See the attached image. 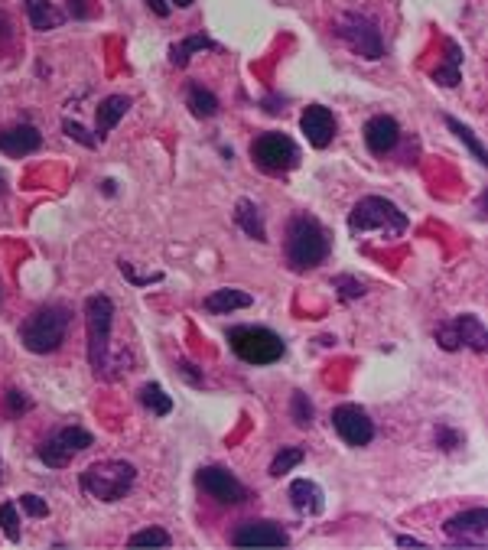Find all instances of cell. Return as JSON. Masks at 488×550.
Returning <instances> with one entry per match:
<instances>
[{"label":"cell","instance_id":"cell-34","mask_svg":"<svg viewBox=\"0 0 488 550\" xmlns=\"http://www.w3.org/2000/svg\"><path fill=\"white\" fill-rule=\"evenodd\" d=\"M62 131H66L69 137H75V140H79V144H85V147H95V144H98V137H92L82 124H75V121H66V124H62Z\"/></svg>","mask_w":488,"mask_h":550},{"label":"cell","instance_id":"cell-17","mask_svg":"<svg viewBox=\"0 0 488 550\" xmlns=\"http://www.w3.org/2000/svg\"><path fill=\"white\" fill-rule=\"evenodd\" d=\"M43 144V134L36 131L33 124H20L10 127V131H0V150L7 157H27V153H36Z\"/></svg>","mask_w":488,"mask_h":550},{"label":"cell","instance_id":"cell-8","mask_svg":"<svg viewBox=\"0 0 488 550\" xmlns=\"http://www.w3.org/2000/svg\"><path fill=\"white\" fill-rule=\"evenodd\" d=\"M251 157H254V163H258L264 173L277 176V173H290L293 166L300 163V147L293 144L287 134L271 131V134H261L258 140H254Z\"/></svg>","mask_w":488,"mask_h":550},{"label":"cell","instance_id":"cell-33","mask_svg":"<svg viewBox=\"0 0 488 550\" xmlns=\"http://www.w3.org/2000/svg\"><path fill=\"white\" fill-rule=\"evenodd\" d=\"M20 508L27 511V515H33V518H46L49 515V505L43 502L40 495H20Z\"/></svg>","mask_w":488,"mask_h":550},{"label":"cell","instance_id":"cell-26","mask_svg":"<svg viewBox=\"0 0 488 550\" xmlns=\"http://www.w3.org/2000/svg\"><path fill=\"white\" fill-rule=\"evenodd\" d=\"M202 49H215V43L209 40V36L196 33V36H189V40L176 43V46L170 49V62H173V66H186V62H189V56L202 53Z\"/></svg>","mask_w":488,"mask_h":550},{"label":"cell","instance_id":"cell-24","mask_svg":"<svg viewBox=\"0 0 488 550\" xmlns=\"http://www.w3.org/2000/svg\"><path fill=\"white\" fill-rule=\"evenodd\" d=\"M186 105L196 118H215L218 114V98L202 85H189V95H186Z\"/></svg>","mask_w":488,"mask_h":550},{"label":"cell","instance_id":"cell-40","mask_svg":"<svg viewBox=\"0 0 488 550\" xmlns=\"http://www.w3.org/2000/svg\"><path fill=\"white\" fill-rule=\"evenodd\" d=\"M0 193H4V176H0Z\"/></svg>","mask_w":488,"mask_h":550},{"label":"cell","instance_id":"cell-7","mask_svg":"<svg viewBox=\"0 0 488 550\" xmlns=\"http://www.w3.org/2000/svg\"><path fill=\"white\" fill-rule=\"evenodd\" d=\"M336 36L362 59H381L384 56V40H381L378 23L368 20L365 14H342L336 20Z\"/></svg>","mask_w":488,"mask_h":550},{"label":"cell","instance_id":"cell-12","mask_svg":"<svg viewBox=\"0 0 488 550\" xmlns=\"http://www.w3.org/2000/svg\"><path fill=\"white\" fill-rule=\"evenodd\" d=\"M196 485H199L205 495L215 498V502H222V505H241L244 498H248V489H244V485L235 476H231L228 469H222V466H205V469H199Z\"/></svg>","mask_w":488,"mask_h":550},{"label":"cell","instance_id":"cell-5","mask_svg":"<svg viewBox=\"0 0 488 550\" xmlns=\"http://www.w3.org/2000/svg\"><path fill=\"white\" fill-rule=\"evenodd\" d=\"M137 469L124 459H105L82 472V489L98 498V502H121V498L134 489Z\"/></svg>","mask_w":488,"mask_h":550},{"label":"cell","instance_id":"cell-39","mask_svg":"<svg viewBox=\"0 0 488 550\" xmlns=\"http://www.w3.org/2000/svg\"><path fill=\"white\" fill-rule=\"evenodd\" d=\"M170 7H192V0H170Z\"/></svg>","mask_w":488,"mask_h":550},{"label":"cell","instance_id":"cell-19","mask_svg":"<svg viewBox=\"0 0 488 550\" xmlns=\"http://www.w3.org/2000/svg\"><path fill=\"white\" fill-rule=\"evenodd\" d=\"M127 108H131V98H124V95H111V98L101 101L98 111H95V134H98V140H105L111 134V127L124 118Z\"/></svg>","mask_w":488,"mask_h":550},{"label":"cell","instance_id":"cell-20","mask_svg":"<svg viewBox=\"0 0 488 550\" xmlns=\"http://www.w3.org/2000/svg\"><path fill=\"white\" fill-rule=\"evenodd\" d=\"M251 303H254L251 293L225 287V290H215L212 297H205V310L209 313H231V310H248Z\"/></svg>","mask_w":488,"mask_h":550},{"label":"cell","instance_id":"cell-25","mask_svg":"<svg viewBox=\"0 0 488 550\" xmlns=\"http://www.w3.org/2000/svg\"><path fill=\"white\" fill-rule=\"evenodd\" d=\"M140 404H144L153 417H166L173 411V398L160 385H144V388H140Z\"/></svg>","mask_w":488,"mask_h":550},{"label":"cell","instance_id":"cell-18","mask_svg":"<svg viewBox=\"0 0 488 550\" xmlns=\"http://www.w3.org/2000/svg\"><path fill=\"white\" fill-rule=\"evenodd\" d=\"M290 502L300 515H319L326 508V495L313 479H297L290 485Z\"/></svg>","mask_w":488,"mask_h":550},{"label":"cell","instance_id":"cell-36","mask_svg":"<svg viewBox=\"0 0 488 550\" xmlns=\"http://www.w3.org/2000/svg\"><path fill=\"white\" fill-rule=\"evenodd\" d=\"M10 407H14V411H17V407H20V411H27L30 404L20 398V391H10Z\"/></svg>","mask_w":488,"mask_h":550},{"label":"cell","instance_id":"cell-2","mask_svg":"<svg viewBox=\"0 0 488 550\" xmlns=\"http://www.w3.org/2000/svg\"><path fill=\"white\" fill-rule=\"evenodd\" d=\"M410 219L394 206L391 199L381 196H365L355 202V209L349 215V232L352 235H365V232H378L384 238H401L407 232Z\"/></svg>","mask_w":488,"mask_h":550},{"label":"cell","instance_id":"cell-22","mask_svg":"<svg viewBox=\"0 0 488 550\" xmlns=\"http://www.w3.org/2000/svg\"><path fill=\"white\" fill-rule=\"evenodd\" d=\"M27 14H30V23L33 30H56L62 23V14L49 4V0H27Z\"/></svg>","mask_w":488,"mask_h":550},{"label":"cell","instance_id":"cell-1","mask_svg":"<svg viewBox=\"0 0 488 550\" xmlns=\"http://www.w3.org/2000/svg\"><path fill=\"white\" fill-rule=\"evenodd\" d=\"M284 251L293 271H313L329 258V232L313 215H293L287 225Z\"/></svg>","mask_w":488,"mask_h":550},{"label":"cell","instance_id":"cell-38","mask_svg":"<svg viewBox=\"0 0 488 550\" xmlns=\"http://www.w3.org/2000/svg\"><path fill=\"white\" fill-rule=\"evenodd\" d=\"M69 4H75V14H79V17H88V14H92V10H85V7H82L85 0H69Z\"/></svg>","mask_w":488,"mask_h":550},{"label":"cell","instance_id":"cell-10","mask_svg":"<svg viewBox=\"0 0 488 550\" xmlns=\"http://www.w3.org/2000/svg\"><path fill=\"white\" fill-rule=\"evenodd\" d=\"M436 342H440L446 352H456L459 345H469L472 352H485L488 349V332H485L479 316L466 313V316L449 319V323H443L440 329H436Z\"/></svg>","mask_w":488,"mask_h":550},{"label":"cell","instance_id":"cell-37","mask_svg":"<svg viewBox=\"0 0 488 550\" xmlns=\"http://www.w3.org/2000/svg\"><path fill=\"white\" fill-rule=\"evenodd\" d=\"M397 544H401V547H423L417 537H397Z\"/></svg>","mask_w":488,"mask_h":550},{"label":"cell","instance_id":"cell-21","mask_svg":"<svg viewBox=\"0 0 488 550\" xmlns=\"http://www.w3.org/2000/svg\"><path fill=\"white\" fill-rule=\"evenodd\" d=\"M459 69H462V53H459V46H456L453 40H446V62L433 72V82H440L443 88H456L459 79H462Z\"/></svg>","mask_w":488,"mask_h":550},{"label":"cell","instance_id":"cell-4","mask_svg":"<svg viewBox=\"0 0 488 550\" xmlns=\"http://www.w3.org/2000/svg\"><path fill=\"white\" fill-rule=\"evenodd\" d=\"M69 323H72V316H69L66 306H59V303L43 306V310H36L27 323H23L20 339L30 352L49 355V352H56L62 342H66Z\"/></svg>","mask_w":488,"mask_h":550},{"label":"cell","instance_id":"cell-32","mask_svg":"<svg viewBox=\"0 0 488 550\" xmlns=\"http://www.w3.org/2000/svg\"><path fill=\"white\" fill-rule=\"evenodd\" d=\"M332 287L339 290V297H342V300L365 297V284H362V280H355V277H336V280H332Z\"/></svg>","mask_w":488,"mask_h":550},{"label":"cell","instance_id":"cell-35","mask_svg":"<svg viewBox=\"0 0 488 550\" xmlns=\"http://www.w3.org/2000/svg\"><path fill=\"white\" fill-rule=\"evenodd\" d=\"M147 7L153 10L157 17H170L173 14V7H170V0H147Z\"/></svg>","mask_w":488,"mask_h":550},{"label":"cell","instance_id":"cell-16","mask_svg":"<svg viewBox=\"0 0 488 550\" xmlns=\"http://www.w3.org/2000/svg\"><path fill=\"white\" fill-rule=\"evenodd\" d=\"M397 140H401V127H397V121L388 118V114H375V118L365 124V147L371 153H378V157L391 153L397 147Z\"/></svg>","mask_w":488,"mask_h":550},{"label":"cell","instance_id":"cell-13","mask_svg":"<svg viewBox=\"0 0 488 550\" xmlns=\"http://www.w3.org/2000/svg\"><path fill=\"white\" fill-rule=\"evenodd\" d=\"M235 547H287L290 534L274 521H244L231 534Z\"/></svg>","mask_w":488,"mask_h":550},{"label":"cell","instance_id":"cell-29","mask_svg":"<svg viewBox=\"0 0 488 550\" xmlns=\"http://www.w3.org/2000/svg\"><path fill=\"white\" fill-rule=\"evenodd\" d=\"M290 414H293V424H297V427H310V424H313V404L306 401V394H303V391L293 394V401H290Z\"/></svg>","mask_w":488,"mask_h":550},{"label":"cell","instance_id":"cell-23","mask_svg":"<svg viewBox=\"0 0 488 550\" xmlns=\"http://www.w3.org/2000/svg\"><path fill=\"white\" fill-rule=\"evenodd\" d=\"M235 222L248 232L251 238H258V241H267V232H264V222H261V212L258 206H254L251 199H241L238 202V209H235Z\"/></svg>","mask_w":488,"mask_h":550},{"label":"cell","instance_id":"cell-11","mask_svg":"<svg viewBox=\"0 0 488 550\" xmlns=\"http://www.w3.org/2000/svg\"><path fill=\"white\" fill-rule=\"evenodd\" d=\"M332 427H336V433L349 446H368L375 440V424H371V417L358 404H339L332 411Z\"/></svg>","mask_w":488,"mask_h":550},{"label":"cell","instance_id":"cell-15","mask_svg":"<svg viewBox=\"0 0 488 550\" xmlns=\"http://www.w3.org/2000/svg\"><path fill=\"white\" fill-rule=\"evenodd\" d=\"M300 131L306 134V140H310L316 150H323V147L332 144V140H336L339 121H336V114H332L329 108L310 105L303 111V118H300Z\"/></svg>","mask_w":488,"mask_h":550},{"label":"cell","instance_id":"cell-9","mask_svg":"<svg viewBox=\"0 0 488 550\" xmlns=\"http://www.w3.org/2000/svg\"><path fill=\"white\" fill-rule=\"evenodd\" d=\"M88 446H92V433L82 427H66V430L53 433V437L36 450V456H40L49 469H66L75 456L88 450Z\"/></svg>","mask_w":488,"mask_h":550},{"label":"cell","instance_id":"cell-31","mask_svg":"<svg viewBox=\"0 0 488 550\" xmlns=\"http://www.w3.org/2000/svg\"><path fill=\"white\" fill-rule=\"evenodd\" d=\"M131 547H170V534L163 528H147L131 537Z\"/></svg>","mask_w":488,"mask_h":550},{"label":"cell","instance_id":"cell-6","mask_svg":"<svg viewBox=\"0 0 488 550\" xmlns=\"http://www.w3.org/2000/svg\"><path fill=\"white\" fill-rule=\"evenodd\" d=\"M228 345L241 362L248 365H274L284 358L287 345L277 332L264 329V326H235L228 329Z\"/></svg>","mask_w":488,"mask_h":550},{"label":"cell","instance_id":"cell-3","mask_svg":"<svg viewBox=\"0 0 488 550\" xmlns=\"http://www.w3.org/2000/svg\"><path fill=\"white\" fill-rule=\"evenodd\" d=\"M111 323H114V303L108 297H88L85 300V326H88V362L95 375L111 378Z\"/></svg>","mask_w":488,"mask_h":550},{"label":"cell","instance_id":"cell-28","mask_svg":"<svg viewBox=\"0 0 488 550\" xmlns=\"http://www.w3.org/2000/svg\"><path fill=\"white\" fill-rule=\"evenodd\" d=\"M303 450L300 446H284V450H280L277 456H274V463H271V476L274 479H280V476H287V472L293 469V466H300L303 463Z\"/></svg>","mask_w":488,"mask_h":550},{"label":"cell","instance_id":"cell-30","mask_svg":"<svg viewBox=\"0 0 488 550\" xmlns=\"http://www.w3.org/2000/svg\"><path fill=\"white\" fill-rule=\"evenodd\" d=\"M0 528L10 537V541H20V518H17V502H4L0 505Z\"/></svg>","mask_w":488,"mask_h":550},{"label":"cell","instance_id":"cell-14","mask_svg":"<svg viewBox=\"0 0 488 550\" xmlns=\"http://www.w3.org/2000/svg\"><path fill=\"white\" fill-rule=\"evenodd\" d=\"M446 537L453 544H475L482 547L488 537V511L485 508H472L462 511V515L446 521Z\"/></svg>","mask_w":488,"mask_h":550},{"label":"cell","instance_id":"cell-27","mask_svg":"<svg viewBox=\"0 0 488 550\" xmlns=\"http://www.w3.org/2000/svg\"><path fill=\"white\" fill-rule=\"evenodd\" d=\"M446 124H449V131H453V134L462 140V144H466V147L472 150V157H475V160H479V163H488V157H485V147H482V140L475 137L466 124L456 121V118H446Z\"/></svg>","mask_w":488,"mask_h":550}]
</instances>
